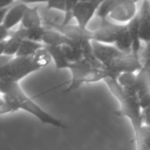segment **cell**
<instances>
[{
  "mask_svg": "<svg viewBox=\"0 0 150 150\" xmlns=\"http://www.w3.org/2000/svg\"><path fill=\"white\" fill-rule=\"evenodd\" d=\"M150 57V40L146 42V46L144 48L143 51L140 54L141 59H145Z\"/></svg>",
  "mask_w": 150,
  "mask_h": 150,
  "instance_id": "cell-32",
  "label": "cell"
},
{
  "mask_svg": "<svg viewBox=\"0 0 150 150\" xmlns=\"http://www.w3.org/2000/svg\"><path fill=\"white\" fill-rule=\"evenodd\" d=\"M40 70L31 57L14 56L0 67V80L19 82L30 73Z\"/></svg>",
  "mask_w": 150,
  "mask_h": 150,
  "instance_id": "cell-3",
  "label": "cell"
},
{
  "mask_svg": "<svg viewBox=\"0 0 150 150\" xmlns=\"http://www.w3.org/2000/svg\"><path fill=\"white\" fill-rule=\"evenodd\" d=\"M13 57H14V56L7 55V54H2V55L0 56V67H1L3 65H4L6 63L8 62Z\"/></svg>",
  "mask_w": 150,
  "mask_h": 150,
  "instance_id": "cell-34",
  "label": "cell"
},
{
  "mask_svg": "<svg viewBox=\"0 0 150 150\" xmlns=\"http://www.w3.org/2000/svg\"><path fill=\"white\" fill-rule=\"evenodd\" d=\"M45 23L47 26L62 32L63 35L80 45L86 40H92L93 38L94 31L89 30L87 28H82L78 24L76 26L70 25V23L62 24V23H59L56 21L51 19L45 20Z\"/></svg>",
  "mask_w": 150,
  "mask_h": 150,
  "instance_id": "cell-5",
  "label": "cell"
},
{
  "mask_svg": "<svg viewBox=\"0 0 150 150\" xmlns=\"http://www.w3.org/2000/svg\"><path fill=\"white\" fill-rule=\"evenodd\" d=\"M81 1H100L101 2H103V0H81Z\"/></svg>",
  "mask_w": 150,
  "mask_h": 150,
  "instance_id": "cell-39",
  "label": "cell"
},
{
  "mask_svg": "<svg viewBox=\"0 0 150 150\" xmlns=\"http://www.w3.org/2000/svg\"><path fill=\"white\" fill-rule=\"evenodd\" d=\"M138 15L141 40L147 42L150 40V0H142Z\"/></svg>",
  "mask_w": 150,
  "mask_h": 150,
  "instance_id": "cell-11",
  "label": "cell"
},
{
  "mask_svg": "<svg viewBox=\"0 0 150 150\" xmlns=\"http://www.w3.org/2000/svg\"><path fill=\"white\" fill-rule=\"evenodd\" d=\"M70 69L72 74L71 82L68 87L66 89V92L79 89L82 84L86 83H95L104 80L105 78L111 77L117 79L118 76L107 69L101 68H73Z\"/></svg>",
  "mask_w": 150,
  "mask_h": 150,
  "instance_id": "cell-4",
  "label": "cell"
},
{
  "mask_svg": "<svg viewBox=\"0 0 150 150\" xmlns=\"http://www.w3.org/2000/svg\"><path fill=\"white\" fill-rule=\"evenodd\" d=\"M45 30L46 29L42 26L28 28V29L24 28L25 39L35 41V42H42V37H43Z\"/></svg>",
  "mask_w": 150,
  "mask_h": 150,
  "instance_id": "cell-25",
  "label": "cell"
},
{
  "mask_svg": "<svg viewBox=\"0 0 150 150\" xmlns=\"http://www.w3.org/2000/svg\"><path fill=\"white\" fill-rule=\"evenodd\" d=\"M28 4L21 1H17L9 8L4 17L2 23L8 29H11L15 26L21 22L26 9L28 8Z\"/></svg>",
  "mask_w": 150,
  "mask_h": 150,
  "instance_id": "cell-12",
  "label": "cell"
},
{
  "mask_svg": "<svg viewBox=\"0 0 150 150\" xmlns=\"http://www.w3.org/2000/svg\"><path fill=\"white\" fill-rule=\"evenodd\" d=\"M138 13L136 1L127 0L116 6L108 16L110 18L120 23H128Z\"/></svg>",
  "mask_w": 150,
  "mask_h": 150,
  "instance_id": "cell-10",
  "label": "cell"
},
{
  "mask_svg": "<svg viewBox=\"0 0 150 150\" xmlns=\"http://www.w3.org/2000/svg\"><path fill=\"white\" fill-rule=\"evenodd\" d=\"M142 62L144 66H146V67H150V57L149 58L145 59H142Z\"/></svg>",
  "mask_w": 150,
  "mask_h": 150,
  "instance_id": "cell-38",
  "label": "cell"
},
{
  "mask_svg": "<svg viewBox=\"0 0 150 150\" xmlns=\"http://www.w3.org/2000/svg\"><path fill=\"white\" fill-rule=\"evenodd\" d=\"M127 29L133 41V46H132V54L136 57H140L141 51V42L142 40L140 38V29H139V15L135 16L132 20H130L127 23Z\"/></svg>",
  "mask_w": 150,
  "mask_h": 150,
  "instance_id": "cell-13",
  "label": "cell"
},
{
  "mask_svg": "<svg viewBox=\"0 0 150 150\" xmlns=\"http://www.w3.org/2000/svg\"><path fill=\"white\" fill-rule=\"evenodd\" d=\"M32 59H33L34 62L40 69L46 67L52 60L51 55L48 52V51L45 49V47L37 51L32 55Z\"/></svg>",
  "mask_w": 150,
  "mask_h": 150,
  "instance_id": "cell-23",
  "label": "cell"
},
{
  "mask_svg": "<svg viewBox=\"0 0 150 150\" xmlns=\"http://www.w3.org/2000/svg\"><path fill=\"white\" fill-rule=\"evenodd\" d=\"M103 1H105V0H103Z\"/></svg>",
  "mask_w": 150,
  "mask_h": 150,
  "instance_id": "cell-40",
  "label": "cell"
},
{
  "mask_svg": "<svg viewBox=\"0 0 150 150\" xmlns=\"http://www.w3.org/2000/svg\"><path fill=\"white\" fill-rule=\"evenodd\" d=\"M100 27L94 31L92 40L106 44H114L120 34L127 27V24H117L108 21L107 18L102 20Z\"/></svg>",
  "mask_w": 150,
  "mask_h": 150,
  "instance_id": "cell-7",
  "label": "cell"
},
{
  "mask_svg": "<svg viewBox=\"0 0 150 150\" xmlns=\"http://www.w3.org/2000/svg\"><path fill=\"white\" fill-rule=\"evenodd\" d=\"M6 42H7V40L0 41V56L2 55V54H4V51H5V47H6Z\"/></svg>",
  "mask_w": 150,
  "mask_h": 150,
  "instance_id": "cell-37",
  "label": "cell"
},
{
  "mask_svg": "<svg viewBox=\"0 0 150 150\" xmlns=\"http://www.w3.org/2000/svg\"><path fill=\"white\" fill-rule=\"evenodd\" d=\"M143 67L140 57L133 54H125L116 57L108 64L105 69L120 76L123 73H136Z\"/></svg>",
  "mask_w": 150,
  "mask_h": 150,
  "instance_id": "cell-6",
  "label": "cell"
},
{
  "mask_svg": "<svg viewBox=\"0 0 150 150\" xmlns=\"http://www.w3.org/2000/svg\"><path fill=\"white\" fill-rule=\"evenodd\" d=\"M9 8H10V7L0 9V24H1V23H2L4 17H5L6 13H7V12L8 11Z\"/></svg>",
  "mask_w": 150,
  "mask_h": 150,
  "instance_id": "cell-36",
  "label": "cell"
},
{
  "mask_svg": "<svg viewBox=\"0 0 150 150\" xmlns=\"http://www.w3.org/2000/svg\"><path fill=\"white\" fill-rule=\"evenodd\" d=\"M0 93H10L17 98L20 109L23 110L36 117L40 122L54 126L57 128H66V126L58 119L53 117L42 109L35 101L31 99L19 85V82L0 80Z\"/></svg>",
  "mask_w": 150,
  "mask_h": 150,
  "instance_id": "cell-2",
  "label": "cell"
},
{
  "mask_svg": "<svg viewBox=\"0 0 150 150\" xmlns=\"http://www.w3.org/2000/svg\"><path fill=\"white\" fill-rule=\"evenodd\" d=\"M16 1V0H0V9L11 7Z\"/></svg>",
  "mask_w": 150,
  "mask_h": 150,
  "instance_id": "cell-33",
  "label": "cell"
},
{
  "mask_svg": "<svg viewBox=\"0 0 150 150\" xmlns=\"http://www.w3.org/2000/svg\"><path fill=\"white\" fill-rule=\"evenodd\" d=\"M47 8L48 10H57L62 12H65V0H49L47 2Z\"/></svg>",
  "mask_w": 150,
  "mask_h": 150,
  "instance_id": "cell-28",
  "label": "cell"
},
{
  "mask_svg": "<svg viewBox=\"0 0 150 150\" xmlns=\"http://www.w3.org/2000/svg\"><path fill=\"white\" fill-rule=\"evenodd\" d=\"M136 88L139 99L150 92V67L144 66L136 75Z\"/></svg>",
  "mask_w": 150,
  "mask_h": 150,
  "instance_id": "cell-14",
  "label": "cell"
},
{
  "mask_svg": "<svg viewBox=\"0 0 150 150\" xmlns=\"http://www.w3.org/2000/svg\"><path fill=\"white\" fill-rule=\"evenodd\" d=\"M101 4L100 1H80L73 9V18L76 19L79 26L87 28Z\"/></svg>",
  "mask_w": 150,
  "mask_h": 150,
  "instance_id": "cell-8",
  "label": "cell"
},
{
  "mask_svg": "<svg viewBox=\"0 0 150 150\" xmlns=\"http://www.w3.org/2000/svg\"><path fill=\"white\" fill-rule=\"evenodd\" d=\"M21 27L32 28L42 26V19L37 7H28L21 21Z\"/></svg>",
  "mask_w": 150,
  "mask_h": 150,
  "instance_id": "cell-18",
  "label": "cell"
},
{
  "mask_svg": "<svg viewBox=\"0 0 150 150\" xmlns=\"http://www.w3.org/2000/svg\"><path fill=\"white\" fill-rule=\"evenodd\" d=\"M18 1L28 4L32 3H47L49 0H18Z\"/></svg>",
  "mask_w": 150,
  "mask_h": 150,
  "instance_id": "cell-35",
  "label": "cell"
},
{
  "mask_svg": "<svg viewBox=\"0 0 150 150\" xmlns=\"http://www.w3.org/2000/svg\"><path fill=\"white\" fill-rule=\"evenodd\" d=\"M25 39L24 28L21 26L17 31L13 32L10 35L9 39H7L4 54L10 56H16L21 45L22 42Z\"/></svg>",
  "mask_w": 150,
  "mask_h": 150,
  "instance_id": "cell-16",
  "label": "cell"
},
{
  "mask_svg": "<svg viewBox=\"0 0 150 150\" xmlns=\"http://www.w3.org/2000/svg\"><path fill=\"white\" fill-rule=\"evenodd\" d=\"M72 41L62 32L56 29H46L42 37V43L48 45H62Z\"/></svg>",
  "mask_w": 150,
  "mask_h": 150,
  "instance_id": "cell-17",
  "label": "cell"
},
{
  "mask_svg": "<svg viewBox=\"0 0 150 150\" xmlns=\"http://www.w3.org/2000/svg\"><path fill=\"white\" fill-rule=\"evenodd\" d=\"M61 46L70 62H74L83 58L81 45L78 42L72 40L70 43L64 44Z\"/></svg>",
  "mask_w": 150,
  "mask_h": 150,
  "instance_id": "cell-19",
  "label": "cell"
},
{
  "mask_svg": "<svg viewBox=\"0 0 150 150\" xmlns=\"http://www.w3.org/2000/svg\"><path fill=\"white\" fill-rule=\"evenodd\" d=\"M44 47L54 60L57 70L68 68L70 62L66 57L61 45H48L44 44Z\"/></svg>",
  "mask_w": 150,
  "mask_h": 150,
  "instance_id": "cell-15",
  "label": "cell"
},
{
  "mask_svg": "<svg viewBox=\"0 0 150 150\" xmlns=\"http://www.w3.org/2000/svg\"><path fill=\"white\" fill-rule=\"evenodd\" d=\"M44 44L42 42H35L30 40L24 39L18 51L16 56L18 57H31L37 51L43 48Z\"/></svg>",
  "mask_w": 150,
  "mask_h": 150,
  "instance_id": "cell-21",
  "label": "cell"
},
{
  "mask_svg": "<svg viewBox=\"0 0 150 150\" xmlns=\"http://www.w3.org/2000/svg\"><path fill=\"white\" fill-rule=\"evenodd\" d=\"M110 92L120 103V109L115 112L119 117H127L130 120L134 131L135 142L139 141L141 130L144 125L142 108L139 98H128L125 94L121 85L116 79L108 77L104 79Z\"/></svg>",
  "mask_w": 150,
  "mask_h": 150,
  "instance_id": "cell-1",
  "label": "cell"
},
{
  "mask_svg": "<svg viewBox=\"0 0 150 150\" xmlns=\"http://www.w3.org/2000/svg\"><path fill=\"white\" fill-rule=\"evenodd\" d=\"M10 36V29H7L3 23L0 24V41L7 40V38Z\"/></svg>",
  "mask_w": 150,
  "mask_h": 150,
  "instance_id": "cell-29",
  "label": "cell"
},
{
  "mask_svg": "<svg viewBox=\"0 0 150 150\" xmlns=\"http://www.w3.org/2000/svg\"><path fill=\"white\" fill-rule=\"evenodd\" d=\"M17 1H18V0H17Z\"/></svg>",
  "mask_w": 150,
  "mask_h": 150,
  "instance_id": "cell-41",
  "label": "cell"
},
{
  "mask_svg": "<svg viewBox=\"0 0 150 150\" xmlns=\"http://www.w3.org/2000/svg\"><path fill=\"white\" fill-rule=\"evenodd\" d=\"M114 45L122 52L125 54H131L133 41L127 29V26L117 38Z\"/></svg>",
  "mask_w": 150,
  "mask_h": 150,
  "instance_id": "cell-20",
  "label": "cell"
},
{
  "mask_svg": "<svg viewBox=\"0 0 150 150\" xmlns=\"http://www.w3.org/2000/svg\"><path fill=\"white\" fill-rule=\"evenodd\" d=\"M139 150H150V126L144 124L141 130L139 141L136 143Z\"/></svg>",
  "mask_w": 150,
  "mask_h": 150,
  "instance_id": "cell-24",
  "label": "cell"
},
{
  "mask_svg": "<svg viewBox=\"0 0 150 150\" xmlns=\"http://www.w3.org/2000/svg\"><path fill=\"white\" fill-rule=\"evenodd\" d=\"M117 80L123 87L136 83V75L135 74V73H123L118 76Z\"/></svg>",
  "mask_w": 150,
  "mask_h": 150,
  "instance_id": "cell-27",
  "label": "cell"
},
{
  "mask_svg": "<svg viewBox=\"0 0 150 150\" xmlns=\"http://www.w3.org/2000/svg\"><path fill=\"white\" fill-rule=\"evenodd\" d=\"M92 45L96 57L105 67L116 57L125 54L114 44L103 43L96 40H92Z\"/></svg>",
  "mask_w": 150,
  "mask_h": 150,
  "instance_id": "cell-9",
  "label": "cell"
},
{
  "mask_svg": "<svg viewBox=\"0 0 150 150\" xmlns=\"http://www.w3.org/2000/svg\"><path fill=\"white\" fill-rule=\"evenodd\" d=\"M142 117L144 124L150 126V105L146 109L142 110Z\"/></svg>",
  "mask_w": 150,
  "mask_h": 150,
  "instance_id": "cell-31",
  "label": "cell"
},
{
  "mask_svg": "<svg viewBox=\"0 0 150 150\" xmlns=\"http://www.w3.org/2000/svg\"><path fill=\"white\" fill-rule=\"evenodd\" d=\"M81 0H65L66 1V9L64 12V18L63 21L62 22V24H68L70 21L73 18V10L75 8L78 3Z\"/></svg>",
  "mask_w": 150,
  "mask_h": 150,
  "instance_id": "cell-26",
  "label": "cell"
},
{
  "mask_svg": "<svg viewBox=\"0 0 150 150\" xmlns=\"http://www.w3.org/2000/svg\"><path fill=\"white\" fill-rule=\"evenodd\" d=\"M125 1H127V0H105V1H103L102 4L98 8L96 13L97 16L100 18L102 20L107 18L109 13L116 6ZM131 1L138 2L140 0H131Z\"/></svg>",
  "mask_w": 150,
  "mask_h": 150,
  "instance_id": "cell-22",
  "label": "cell"
},
{
  "mask_svg": "<svg viewBox=\"0 0 150 150\" xmlns=\"http://www.w3.org/2000/svg\"><path fill=\"white\" fill-rule=\"evenodd\" d=\"M13 112L11 108L6 104L3 98H0V114H5Z\"/></svg>",
  "mask_w": 150,
  "mask_h": 150,
  "instance_id": "cell-30",
  "label": "cell"
}]
</instances>
